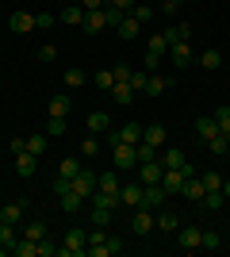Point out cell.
Listing matches in <instances>:
<instances>
[{"label": "cell", "instance_id": "obj_1", "mask_svg": "<svg viewBox=\"0 0 230 257\" xmlns=\"http://www.w3.org/2000/svg\"><path fill=\"white\" fill-rule=\"evenodd\" d=\"M85 253H88V234L81 226H73L66 234V242L58 246V257H85Z\"/></svg>", "mask_w": 230, "mask_h": 257}, {"label": "cell", "instance_id": "obj_2", "mask_svg": "<svg viewBox=\"0 0 230 257\" xmlns=\"http://www.w3.org/2000/svg\"><path fill=\"white\" fill-rule=\"evenodd\" d=\"M153 226H157V215H153V207H134V215H131V230H134V234H150V230H153Z\"/></svg>", "mask_w": 230, "mask_h": 257}, {"label": "cell", "instance_id": "obj_3", "mask_svg": "<svg viewBox=\"0 0 230 257\" xmlns=\"http://www.w3.org/2000/svg\"><path fill=\"white\" fill-rule=\"evenodd\" d=\"M69 188H73L77 196H85V200H88V196L96 192V173H92V169H81L73 181H69Z\"/></svg>", "mask_w": 230, "mask_h": 257}, {"label": "cell", "instance_id": "obj_4", "mask_svg": "<svg viewBox=\"0 0 230 257\" xmlns=\"http://www.w3.org/2000/svg\"><path fill=\"white\" fill-rule=\"evenodd\" d=\"M111 150H115V169H134L138 165V154H134L131 142H115Z\"/></svg>", "mask_w": 230, "mask_h": 257}, {"label": "cell", "instance_id": "obj_5", "mask_svg": "<svg viewBox=\"0 0 230 257\" xmlns=\"http://www.w3.org/2000/svg\"><path fill=\"white\" fill-rule=\"evenodd\" d=\"M199 238H203V226H180L176 230V246L192 253V249H199Z\"/></svg>", "mask_w": 230, "mask_h": 257}, {"label": "cell", "instance_id": "obj_6", "mask_svg": "<svg viewBox=\"0 0 230 257\" xmlns=\"http://www.w3.org/2000/svg\"><path fill=\"white\" fill-rule=\"evenodd\" d=\"M161 177H165L161 161H138V181L142 184H161Z\"/></svg>", "mask_w": 230, "mask_h": 257}, {"label": "cell", "instance_id": "obj_7", "mask_svg": "<svg viewBox=\"0 0 230 257\" xmlns=\"http://www.w3.org/2000/svg\"><path fill=\"white\" fill-rule=\"evenodd\" d=\"M142 192H146V188H142V181H138V184H123V188H119L123 207H131V211H134V207H142Z\"/></svg>", "mask_w": 230, "mask_h": 257}, {"label": "cell", "instance_id": "obj_8", "mask_svg": "<svg viewBox=\"0 0 230 257\" xmlns=\"http://www.w3.org/2000/svg\"><path fill=\"white\" fill-rule=\"evenodd\" d=\"M184 181H188V173L184 169H165V177H161V188L169 196H176L180 188H184Z\"/></svg>", "mask_w": 230, "mask_h": 257}, {"label": "cell", "instance_id": "obj_9", "mask_svg": "<svg viewBox=\"0 0 230 257\" xmlns=\"http://www.w3.org/2000/svg\"><path fill=\"white\" fill-rule=\"evenodd\" d=\"M157 161H161L165 169H184L188 165V158L180 150H176V146H161V154H157Z\"/></svg>", "mask_w": 230, "mask_h": 257}, {"label": "cell", "instance_id": "obj_10", "mask_svg": "<svg viewBox=\"0 0 230 257\" xmlns=\"http://www.w3.org/2000/svg\"><path fill=\"white\" fill-rule=\"evenodd\" d=\"M165 58H169L176 69H184V65H192V46H188V43H173Z\"/></svg>", "mask_w": 230, "mask_h": 257}, {"label": "cell", "instance_id": "obj_11", "mask_svg": "<svg viewBox=\"0 0 230 257\" xmlns=\"http://www.w3.org/2000/svg\"><path fill=\"white\" fill-rule=\"evenodd\" d=\"M88 200H92V207H104V211H119V207H123L119 192H100V188H96Z\"/></svg>", "mask_w": 230, "mask_h": 257}, {"label": "cell", "instance_id": "obj_12", "mask_svg": "<svg viewBox=\"0 0 230 257\" xmlns=\"http://www.w3.org/2000/svg\"><path fill=\"white\" fill-rule=\"evenodd\" d=\"M165 139H169V135H165V123H146L142 127V142H150L153 150H161Z\"/></svg>", "mask_w": 230, "mask_h": 257}, {"label": "cell", "instance_id": "obj_13", "mask_svg": "<svg viewBox=\"0 0 230 257\" xmlns=\"http://www.w3.org/2000/svg\"><path fill=\"white\" fill-rule=\"evenodd\" d=\"M8 27L16 35H27V31H35V16H31V12H12V16H8Z\"/></svg>", "mask_w": 230, "mask_h": 257}, {"label": "cell", "instance_id": "obj_14", "mask_svg": "<svg viewBox=\"0 0 230 257\" xmlns=\"http://www.w3.org/2000/svg\"><path fill=\"white\" fill-rule=\"evenodd\" d=\"M180 196H184V200H192V204H203L207 188H203V181H199V177H188L184 188H180Z\"/></svg>", "mask_w": 230, "mask_h": 257}, {"label": "cell", "instance_id": "obj_15", "mask_svg": "<svg viewBox=\"0 0 230 257\" xmlns=\"http://www.w3.org/2000/svg\"><path fill=\"white\" fill-rule=\"evenodd\" d=\"M142 188H146V192H142V204H146V207H153V211H157V207L169 200V192H165L161 184H142Z\"/></svg>", "mask_w": 230, "mask_h": 257}, {"label": "cell", "instance_id": "obj_16", "mask_svg": "<svg viewBox=\"0 0 230 257\" xmlns=\"http://www.w3.org/2000/svg\"><path fill=\"white\" fill-rule=\"evenodd\" d=\"M115 31H119V39H127V43H131V39H138V31H142V23H138V20L131 16V12H127V16L119 20V27H115Z\"/></svg>", "mask_w": 230, "mask_h": 257}, {"label": "cell", "instance_id": "obj_17", "mask_svg": "<svg viewBox=\"0 0 230 257\" xmlns=\"http://www.w3.org/2000/svg\"><path fill=\"white\" fill-rule=\"evenodd\" d=\"M69 107H73V100H69L66 92H58V96L50 100V107H46V111H50V119H66V115H69Z\"/></svg>", "mask_w": 230, "mask_h": 257}, {"label": "cell", "instance_id": "obj_18", "mask_svg": "<svg viewBox=\"0 0 230 257\" xmlns=\"http://www.w3.org/2000/svg\"><path fill=\"white\" fill-rule=\"evenodd\" d=\"M8 253H12V257H39V242H31V238L20 234V238H16V246H12Z\"/></svg>", "mask_w": 230, "mask_h": 257}, {"label": "cell", "instance_id": "obj_19", "mask_svg": "<svg viewBox=\"0 0 230 257\" xmlns=\"http://www.w3.org/2000/svg\"><path fill=\"white\" fill-rule=\"evenodd\" d=\"M81 27H85V35L104 31V27H108V20H104V8H100V12H85V23H81Z\"/></svg>", "mask_w": 230, "mask_h": 257}, {"label": "cell", "instance_id": "obj_20", "mask_svg": "<svg viewBox=\"0 0 230 257\" xmlns=\"http://www.w3.org/2000/svg\"><path fill=\"white\" fill-rule=\"evenodd\" d=\"M115 135H119V142H131V146H138V142H142V123H123Z\"/></svg>", "mask_w": 230, "mask_h": 257}, {"label": "cell", "instance_id": "obj_21", "mask_svg": "<svg viewBox=\"0 0 230 257\" xmlns=\"http://www.w3.org/2000/svg\"><path fill=\"white\" fill-rule=\"evenodd\" d=\"M58 20H62V23H69V27H81V23H85V8H81V4H66Z\"/></svg>", "mask_w": 230, "mask_h": 257}, {"label": "cell", "instance_id": "obj_22", "mask_svg": "<svg viewBox=\"0 0 230 257\" xmlns=\"http://www.w3.org/2000/svg\"><path fill=\"white\" fill-rule=\"evenodd\" d=\"M16 173H20L23 181H27V177H35V154H31V150L16 154Z\"/></svg>", "mask_w": 230, "mask_h": 257}, {"label": "cell", "instance_id": "obj_23", "mask_svg": "<svg viewBox=\"0 0 230 257\" xmlns=\"http://www.w3.org/2000/svg\"><path fill=\"white\" fill-rule=\"evenodd\" d=\"M165 39H169V46L173 43H188L192 39V23H176V27H169V31H161Z\"/></svg>", "mask_w": 230, "mask_h": 257}, {"label": "cell", "instance_id": "obj_24", "mask_svg": "<svg viewBox=\"0 0 230 257\" xmlns=\"http://www.w3.org/2000/svg\"><path fill=\"white\" fill-rule=\"evenodd\" d=\"M196 135L203 142L207 139H215V135H219V123H215V115H203V119H196Z\"/></svg>", "mask_w": 230, "mask_h": 257}, {"label": "cell", "instance_id": "obj_25", "mask_svg": "<svg viewBox=\"0 0 230 257\" xmlns=\"http://www.w3.org/2000/svg\"><path fill=\"white\" fill-rule=\"evenodd\" d=\"M88 131L108 135V131H111V115H108V111H92V115H88Z\"/></svg>", "mask_w": 230, "mask_h": 257}, {"label": "cell", "instance_id": "obj_26", "mask_svg": "<svg viewBox=\"0 0 230 257\" xmlns=\"http://www.w3.org/2000/svg\"><path fill=\"white\" fill-rule=\"evenodd\" d=\"M169 88V77H157V73H146V96H161Z\"/></svg>", "mask_w": 230, "mask_h": 257}, {"label": "cell", "instance_id": "obj_27", "mask_svg": "<svg viewBox=\"0 0 230 257\" xmlns=\"http://www.w3.org/2000/svg\"><path fill=\"white\" fill-rule=\"evenodd\" d=\"M111 96H115V104H131V100H134L131 81H115V85H111Z\"/></svg>", "mask_w": 230, "mask_h": 257}, {"label": "cell", "instance_id": "obj_28", "mask_svg": "<svg viewBox=\"0 0 230 257\" xmlns=\"http://www.w3.org/2000/svg\"><path fill=\"white\" fill-rule=\"evenodd\" d=\"M81 169H85V165H81V158H62V165H58V177L73 181V177H77Z\"/></svg>", "mask_w": 230, "mask_h": 257}, {"label": "cell", "instance_id": "obj_29", "mask_svg": "<svg viewBox=\"0 0 230 257\" xmlns=\"http://www.w3.org/2000/svg\"><path fill=\"white\" fill-rule=\"evenodd\" d=\"M58 200H62V207H66V211H81V207H85V196H77L73 188H66Z\"/></svg>", "mask_w": 230, "mask_h": 257}, {"label": "cell", "instance_id": "obj_30", "mask_svg": "<svg viewBox=\"0 0 230 257\" xmlns=\"http://www.w3.org/2000/svg\"><path fill=\"white\" fill-rule=\"evenodd\" d=\"M62 81H66V88H85V69H77V65H69L66 73H62Z\"/></svg>", "mask_w": 230, "mask_h": 257}, {"label": "cell", "instance_id": "obj_31", "mask_svg": "<svg viewBox=\"0 0 230 257\" xmlns=\"http://www.w3.org/2000/svg\"><path fill=\"white\" fill-rule=\"evenodd\" d=\"M23 207H27V204H8V207H0V219L20 226V223H23Z\"/></svg>", "mask_w": 230, "mask_h": 257}, {"label": "cell", "instance_id": "obj_32", "mask_svg": "<svg viewBox=\"0 0 230 257\" xmlns=\"http://www.w3.org/2000/svg\"><path fill=\"white\" fill-rule=\"evenodd\" d=\"M150 54H157V58H165V54H169V39H165L161 31L150 35Z\"/></svg>", "mask_w": 230, "mask_h": 257}, {"label": "cell", "instance_id": "obj_33", "mask_svg": "<svg viewBox=\"0 0 230 257\" xmlns=\"http://www.w3.org/2000/svg\"><path fill=\"white\" fill-rule=\"evenodd\" d=\"M96 188H100V192H119L123 184H119L115 173H104V177H96Z\"/></svg>", "mask_w": 230, "mask_h": 257}, {"label": "cell", "instance_id": "obj_34", "mask_svg": "<svg viewBox=\"0 0 230 257\" xmlns=\"http://www.w3.org/2000/svg\"><path fill=\"white\" fill-rule=\"evenodd\" d=\"M199 181H203V188H207V192H219V188H222V173L207 169V173H199Z\"/></svg>", "mask_w": 230, "mask_h": 257}, {"label": "cell", "instance_id": "obj_35", "mask_svg": "<svg viewBox=\"0 0 230 257\" xmlns=\"http://www.w3.org/2000/svg\"><path fill=\"white\" fill-rule=\"evenodd\" d=\"M199 65H203V69H219V65H222V54L215 50V46H211V50H203V54H199Z\"/></svg>", "mask_w": 230, "mask_h": 257}, {"label": "cell", "instance_id": "obj_36", "mask_svg": "<svg viewBox=\"0 0 230 257\" xmlns=\"http://www.w3.org/2000/svg\"><path fill=\"white\" fill-rule=\"evenodd\" d=\"M16 238H20V234H16V223H0V246L12 249V246H16Z\"/></svg>", "mask_w": 230, "mask_h": 257}, {"label": "cell", "instance_id": "obj_37", "mask_svg": "<svg viewBox=\"0 0 230 257\" xmlns=\"http://www.w3.org/2000/svg\"><path fill=\"white\" fill-rule=\"evenodd\" d=\"M46 146H50V135H31V139H27V150H31L35 158L46 154Z\"/></svg>", "mask_w": 230, "mask_h": 257}, {"label": "cell", "instance_id": "obj_38", "mask_svg": "<svg viewBox=\"0 0 230 257\" xmlns=\"http://www.w3.org/2000/svg\"><path fill=\"white\" fill-rule=\"evenodd\" d=\"M23 238H31V242H39V238H46V223H23Z\"/></svg>", "mask_w": 230, "mask_h": 257}, {"label": "cell", "instance_id": "obj_39", "mask_svg": "<svg viewBox=\"0 0 230 257\" xmlns=\"http://www.w3.org/2000/svg\"><path fill=\"white\" fill-rule=\"evenodd\" d=\"M207 150H211V154H226V150H230V135H222V131H219L215 139H207Z\"/></svg>", "mask_w": 230, "mask_h": 257}, {"label": "cell", "instance_id": "obj_40", "mask_svg": "<svg viewBox=\"0 0 230 257\" xmlns=\"http://www.w3.org/2000/svg\"><path fill=\"white\" fill-rule=\"evenodd\" d=\"M215 123H219L222 135H230V104H219V107H215Z\"/></svg>", "mask_w": 230, "mask_h": 257}, {"label": "cell", "instance_id": "obj_41", "mask_svg": "<svg viewBox=\"0 0 230 257\" xmlns=\"http://www.w3.org/2000/svg\"><path fill=\"white\" fill-rule=\"evenodd\" d=\"M92 85H96V88H104V92H111V85H115L111 69H100V73H92Z\"/></svg>", "mask_w": 230, "mask_h": 257}, {"label": "cell", "instance_id": "obj_42", "mask_svg": "<svg viewBox=\"0 0 230 257\" xmlns=\"http://www.w3.org/2000/svg\"><path fill=\"white\" fill-rule=\"evenodd\" d=\"M157 226H161V230H169V234H176V230H180L173 211H157Z\"/></svg>", "mask_w": 230, "mask_h": 257}, {"label": "cell", "instance_id": "obj_43", "mask_svg": "<svg viewBox=\"0 0 230 257\" xmlns=\"http://www.w3.org/2000/svg\"><path fill=\"white\" fill-rule=\"evenodd\" d=\"M222 204H226V196H222V188H219V192H207V196H203V207H207V211H219Z\"/></svg>", "mask_w": 230, "mask_h": 257}, {"label": "cell", "instance_id": "obj_44", "mask_svg": "<svg viewBox=\"0 0 230 257\" xmlns=\"http://www.w3.org/2000/svg\"><path fill=\"white\" fill-rule=\"evenodd\" d=\"M131 16H134V20H138V23L146 27V23L153 20V8H150V4H134V8H131Z\"/></svg>", "mask_w": 230, "mask_h": 257}, {"label": "cell", "instance_id": "obj_45", "mask_svg": "<svg viewBox=\"0 0 230 257\" xmlns=\"http://www.w3.org/2000/svg\"><path fill=\"white\" fill-rule=\"evenodd\" d=\"M134 154H138V161H157V154H161V150H153L150 142H138V146H134Z\"/></svg>", "mask_w": 230, "mask_h": 257}, {"label": "cell", "instance_id": "obj_46", "mask_svg": "<svg viewBox=\"0 0 230 257\" xmlns=\"http://www.w3.org/2000/svg\"><path fill=\"white\" fill-rule=\"evenodd\" d=\"M222 246V238L215 234V230H203V238H199V249H219Z\"/></svg>", "mask_w": 230, "mask_h": 257}, {"label": "cell", "instance_id": "obj_47", "mask_svg": "<svg viewBox=\"0 0 230 257\" xmlns=\"http://www.w3.org/2000/svg\"><path fill=\"white\" fill-rule=\"evenodd\" d=\"M81 154H85V158H96V154H100V139H92V135H88V139L81 142Z\"/></svg>", "mask_w": 230, "mask_h": 257}, {"label": "cell", "instance_id": "obj_48", "mask_svg": "<svg viewBox=\"0 0 230 257\" xmlns=\"http://www.w3.org/2000/svg\"><path fill=\"white\" fill-rule=\"evenodd\" d=\"M111 223V211H104V207H92V226H108Z\"/></svg>", "mask_w": 230, "mask_h": 257}, {"label": "cell", "instance_id": "obj_49", "mask_svg": "<svg viewBox=\"0 0 230 257\" xmlns=\"http://www.w3.org/2000/svg\"><path fill=\"white\" fill-rule=\"evenodd\" d=\"M131 88L134 92H146V69H134L131 73Z\"/></svg>", "mask_w": 230, "mask_h": 257}, {"label": "cell", "instance_id": "obj_50", "mask_svg": "<svg viewBox=\"0 0 230 257\" xmlns=\"http://www.w3.org/2000/svg\"><path fill=\"white\" fill-rule=\"evenodd\" d=\"M39 257H58V246L50 238H39Z\"/></svg>", "mask_w": 230, "mask_h": 257}, {"label": "cell", "instance_id": "obj_51", "mask_svg": "<svg viewBox=\"0 0 230 257\" xmlns=\"http://www.w3.org/2000/svg\"><path fill=\"white\" fill-rule=\"evenodd\" d=\"M46 135H50V139L66 135V119H50V123H46Z\"/></svg>", "mask_w": 230, "mask_h": 257}, {"label": "cell", "instance_id": "obj_52", "mask_svg": "<svg viewBox=\"0 0 230 257\" xmlns=\"http://www.w3.org/2000/svg\"><path fill=\"white\" fill-rule=\"evenodd\" d=\"M35 27H39V31L54 27V16H50V12H39V16H35Z\"/></svg>", "mask_w": 230, "mask_h": 257}, {"label": "cell", "instance_id": "obj_53", "mask_svg": "<svg viewBox=\"0 0 230 257\" xmlns=\"http://www.w3.org/2000/svg\"><path fill=\"white\" fill-rule=\"evenodd\" d=\"M131 73H134V69H131V65H115V69H111V77H115V81H131Z\"/></svg>", "mask_w": 230, "mask_h": 257}, {"label": "cell", "instance_id": "obj_54", "mask_svg": "<svg viewBox=\"0 0 230 257\" xmlns=\"http://www.w3.org/2000/svg\"><path fill=\"white\" fill-rule=\"evenodd\" d=\"M180 8H184V0H161V12H165V16H176Z\"/></svg>", "mask_w": 230, "mask_h": 257}, {"label": "cell", "instance_id": "obj_55", "mask_svg": "<svg viewBox=\"0 0 230 257\" xmlns=\"http://www.w3.org/2000/svg\"><path fill=\"white\" fill-rule=\"evenodd\" d=\"M108 4H111V8H119V12H131L134 4H142V0H108Z\"/></svg>", "mask_w": 230, "mask_h": 257}, {"label": "cell", "instance_id": "obj_56", "mask_svg": "<svg viewBox=\"0 0 230 257\" xmlns=\"http://www.w3.org/2000/svg\"><path fill=\"white\" fill-rule=\"evenodd\" d=\"M39 58H43V62H58V46H43Z\"/></svg>", "mask_w": 230, "mask_h": 257}, {"label": "cell", "instance_id": "obj_57", "mask_svg": "<svg viewBox=\"0 0 230 257\" xmlns=\"http://www.w3.org/2000/svg\"><path fill=\"white\" fill-rule=\"evenodd\" d=\"M104 4H108V0H81V8H85V12H100Z\"/></svg>", "mask_w": 230, "mask_h": 257}, {"label": "cell", "instance_id": "obj_58", "mask_svg": "<svg viewBox=\"0 0 230 257\" xmlns=\"http://www.w3.org/2000/svg\"><path fill=\"white\" fill-rule=\"evenodd\" d=\"M161 62H165V58H157V54H146V73H153Z\"/></svg>", "mask_w": 230, "mask_h": 257}, {"label": "cell", "instance_id": "obj_59", "mask_svg": "<svg viewBox=\"0 0 230 257\" xmlns=\"http://www.w3.org/2000/svg\"><path fill=\"white\" fill-rule=\"evenodd\" d=\"M27 150V139H12V154H23Z\"/></svg>", "mask_w": 230, "mask_h": 257}, {"label": "cell", "instance_id": "obj_60", "mask_svg": "<svg viewBox=\"0 0 230 257\" xmlns=\"http://www.w3.org/2000/svg\"><path fill=\"white\" fill-rule=\"evenodd\" d=\"M222 196L230 200V177H222Z\"/></svg>", "mask_w": 230, "mask_h": 257}, {"label": "cell", "instance_id": "obj_61", "mask_svg": "<svg viewBox=\"0 0 230 257\" xmlns=\"http://www.w3.org/2000/svg\"><path fill=\"white\" fill-rule=\"evenodd\" d=\"M0 253H8V249H4V246H0Z\"/></svg>", "mask_w": 230, "mask_h": 257}, {"label": "cell", "instance_id": "obj_62", "mask_svg": "<svg viewBox=\"0 0 230 257\" xmlns=\"http://www.w3.org/2000/svg\"><path fill=\"white\" fill-rule=\"evenodd\" d=\"M0 223H4V219H0Z\"/></svg>", "mask_w": 230, "mask_h": 257}]
</instances>
